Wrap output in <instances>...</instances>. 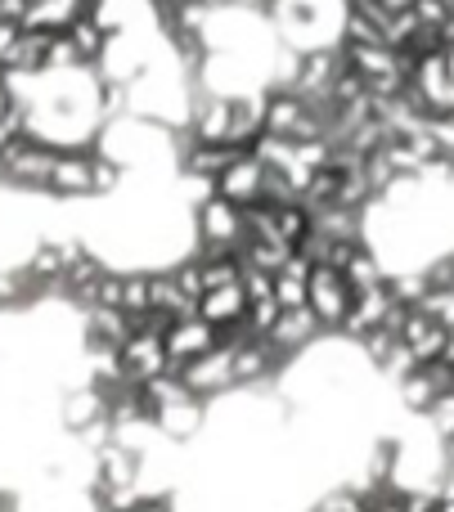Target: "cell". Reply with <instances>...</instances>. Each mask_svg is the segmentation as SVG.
<instances>
[{
    "label": "cell",
    "instance_id": "6da1fadb",
    "mask_svg": "<svg viewBox=\"0 0 454 512\" xmlns=\"http://www.w3.org/2000/svg\"><path fill=\"white\" fill-rule=\"evenodd\" d=\"M194 239L198 248L189 256L207 261V256H239V243H243V212L230 207L225 198L207 194L194 212Z\"/></svg>",
    "mask_w": 454,
    "mask_h": 512
},
{
    "label": "cell",
    "instance_id": "7a4b0ae2",
    "mask_svg": "<svg viewBox=\"0 0 454 512\" xmlns=\"http://www.w3.org/2000/svg\"><path fill=\"white\" fill-rule=\"evenodd\" d=\"M351 301H356V288L342 279V270L311 265V279H306V310L320 319V328H342Z\"/></svg>",
    "mask_w": 454,
    "mask_h": 512
},
{
    "label": "cell",
    "instance_id": "3957f363",
    "mask_svg": "<svg viewBox=\"0 0 454 512\" xmlns=\"http://www.w3.org/2000/svg\"><path fill=\"white\" fill-rule=\"evenodd\" d=\"M180 382H185V391L194 400H212V396H225V391H234V351L230 346H216V351L198 355V360H189L185 369H176Z\"/></svg>",
    "mask_w": 454,
    "mask_h": 512
},
{
    "label": "cell",
    "instance_id": "277c9868",
    "mask_svg": "<svg viewBox=\"0 0 454 512\" xmlns=\"http://www.w3.org/2000/svg\"><path fill=\"white\" fill-rule=\"evenodd\" d=\"M117 364H122V382H131V387H144V382L162 378V373H176L171 360H167V351H162L158 333L126 337V342L117 346Z\"/></svg>",
    "mask_w": 454,
    "mask_h": 512
},
{
    "label": "cell",
    "instance_id": "5b68a950",
    "mask_svg": "<svg viewBox=\"0 0 454 512\" xmlns=\"http://www.w3.org/2000/svg\"><path fill=\"white\" fill-rule=\"evenodd\" d=\"M261 185H266V167H261L252 153H239V158H234L230 167L216 176L212 194L225 198L230 207H239V212H248V207L261 203Z\"/></svg>",
    "mask_w": 454,
    "mask_h": 512
},
{
    "label": "cell",
    "instance_id": "8992f818",
    "mask_svg": "<svg viewBox=\"0 0 454 512\" xmlns=\"http://www.w3.org/2000/svg\"><path fill=\"white\" fill-rule=\"evenodd\" d=\"M216 346H221V333H216V328H207L198 315L176 319V324L162 333V351H167L171 369H185L189 360H198V355L216 351Z\"/></svg>",
    "mask_w": 454,
    "mask_h": 512
},
{
    "label": "cell",
    "instance_id": "52a82bcc",
    "mask_svg": "<svg viewBox=\"0 0 454 512\" xmlns=\"http://www.w3.org/2000/svg\"><path fill=\"white\" fill-rule=\"evenodd\" d=\"M90 162H95V149H86V144L59 149L54 176H50V194L54 198H90L95 194V185H90Z\"/></svg>",
    "mask_w": 454,
    "mask_h": 512
},
{
    "label": "cell",
    "instance_id": "ba28073f",
    "mask_svg": "<svg viewBox=\"0 0 454 512\" xmlns=\"http://www.w3.org/2000/svg\"><path fill=\"white\" fill-rule=\"evenodd\" d=\"M392 288L387 283H378V288L369 292H356V301H351L347 319H342V333L351 337H369L374 328H387V315H392Z\"/></svg>",
    "mask_w": 454,
    "mask_h": 512
},
{
    "label": "cell",
    "instance_id": "9c48e42d",
    "mask_svg": "<svg viewBox=\"0 0 454 512\" xmlns=\"http://www.w3.org/2000/svg\"><path fill=\"white\" fill-rule=\"evenodd\" d=\"M320 333H324L320 319H315L306 306H297V310H284V315L275 319V328L266 333V342H270V351L288 360L293 351H306V342H315Z\"/></svg>",
    "mask_w": 454,
    "mask_h": 512
},
{
    "label": "cell",
    "instance_id": "30bf717a",
    "mask_svg": "<svg viewBox=\"0 0 454 512\" xmlns=\"http://www.w3.org/2000/svg\"><path fill=\"white\" fill-rule=\"evenodd\" d=\"M243 315H248V297H243L239 283H230V288H212V292H203V301H198V319H203L207 328H216V333L239 328Z\"/></svg>",
    "mask_w": 454,
    "mask_h": 512
},
{
    "label": "cell",
    "instance_id": "8fae6325",
    "mask_svg": "<svg viewBox=\"0 0 454 512\" xmlns=\"http://www.w3.org/2000/svg\"><path fill=\"white\" fill-rule=\"evenodd\" d=\"M63 427L68 432H90L95 423H104L108 418V400H104V391L99 387H90V382H81V387H72L68 396H63Z\"/></svg>",
    "mask_w": 454,
    "mask_h": 512
},
{
    "label": "cell",
    "instance_id": "7c38bea8",
    "mask_svg": "<svg viewBox=\"0 0 454 512\" xmlns=\"http://www.w3.org/2000/svg\"><path fill=\"white\" fill-rule=\"evenodd\" d=\"M203 418H207L203 400H180V405H171V409H158V414H153V427H158L162 441L185 445L203 432Z\"/></svg>",
    "mask_w": 454,
    "mask_h": 512
},
{
    "label": "cell",
    "instance_id": "4fadbf2b",
    "mask_svg": "<svg viewBox=\"0 0 454 512\" xmlns=\"http://www.w3.org/2000/svg\"><path fill=\"white\" fill-rule=\"evenodd\" d=\"M279 360H284V355L270 351L266 337H252V342L234 346V387H257V382H266L270 373L279 369Z\"/></svg>",
    "mask_w": 454,
    "mask_h": 512
},
{
    "label": "cell",
    "instance_id": "5bb4252c",
    "mask_svg": "<svg viewBox=\"0 0 454 512\" xmlns=\"http://www.w3.org/2000/svg\"><path fill=\"white\" fill-rule=\"evenodd\" d=\"M63 36H68V45H72V54H77L81 68H90V63L104 59L108 41H113V36H108L95 18H72V23L63 27Z\"/></svg>",
    "mask_w": 454,
    "mask_h": 512
},
{
    "label": "cell",
    "instance_id": "9a60e30c",
    "mask_svg": "<svg viewBox=\"0 0 454 512\" xmlns=\"http://www.w3.org/2000/svg\"><path fill=\"white\" fill-rule=\"evenodd\" d=\"M306 279H311V261H306L302 252H293V261L284 265V270L275 274V301L284 310H297V306H306Z\"/></svg>",
    "mask_w": 454,
    "mask_h": 512
},
{
    "label": "cell",
    "instance_id": "2e32d148",
    "mask_svg": "<svg viewBox=\"0 0 454 512\" xmlns=\"http://www.w3.org/2000/svg\"><path fill=\"white\" fill-rule=\"evenodd\" d=\"M311 212H306L302 203H284V207H275V234L288 243V248H302V239L311 234Z\"/></svg>",
    "mask_w": 454,
    "mask_h": 512
},
{
    "label": "cell",
    "instance_id": "e0dca14e",
    "mask_svg": "<svg viewBox=\"0 0 454 512\" xmlns=\"http://www.w3.org/2000/svg\"><path fill=\"white\" fill-rule=\"evenodd\" d=\"M401 400H405L410 409H423V414H428V409L437 405L441 396H437V387H432L428 373L414 369V373H405V378H401Z\"/></svg>",
    "mask_w": 454,
    "mask_h": 512
},
{
    "label": "cell",
    "instance_id": "ac0fdd59",
    "mask_svg": "<svg viewBox=\"0 0 454 512\" xmlns=\"http://www.w3.org/2000/svg\"><path fill=\"white\" fill-rule=\"evenodd\" d=\"M171 283H176V288H180V297H185V301H194V306H198V301H203V265H198L194 261V256H185V261H180V265H171Z\"/></svg>",
    "mask_w": 454,
    "mask_h": 512
},
{
    "label": "cell",
    "instance_id": "d6986e66",
    "mask_svg": "<svg viewBox=\"0 0 454 512\" xmlns=\"http://www.w3.org/2000/svg\"><path fill=\"white\" fill-rule=\"evenodd\" d=\"M18 41H23V23H14V18H0V72L9 68V59H14Z\"/></svg>",
    "mask_w": 454,
    "mask_h": 512
},
{
    "label": "cell",
    "instance_id": "ffe728a7",
    "mask_svg": "<svg viewBox=\"0 0 454 512\" xmlns=\"http://www.w3.org/2000/svg\"><path fill=\"white\" fill-rule=\"evenodd\" d=\"M18 117V99H14V86H9V77L0 72V126H9Z\"/></svg>",
    "mask_w": 454,
    "mask_h": 512
}]
</instances>
